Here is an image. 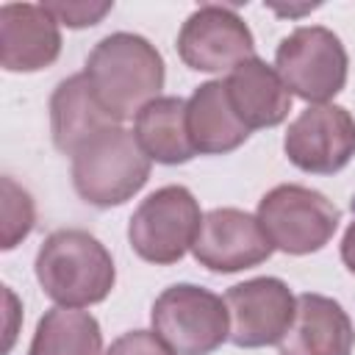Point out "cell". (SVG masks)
I'll return each instance as SVG.
<instances>
[{
  "mask_svg": "<svg viewBox=\"0 0 355 355\" xmlns=\"http://www.w3.org/2000/svg\"><path fill=\"white\" fill-rule=\"evenodd\" d=\"M355 327L347 311L322 294H300L280 355H352Z\"/></svg>",
  "mask_w": 355,
  "mask_h": 355,
  "instance_id": "obj_13",
  "label": "cell"
},
{
  "mask_svg": "<svg viewBox=\"0 0 355 355\" xmlns=\"http://www.w3.org/2000/svg\"><path fill=\"white\" fill-rule=\"evenodd\" d=\"M42 8L61 25L67 28H89L97 25L114 3H69V0H55V3H42Z\"/></svg>",
  "mask_w": 355,
  "mask_h": 355,
  "instance_id": "obj_20",
  "label": "cell"
},
{
  "mask_svg": "<svg viewBox=\"0 0 355 355\" xmlns=\"http://www.w3.org/2000/svg\"><path fill=\"white\" fill-rule=\"evenodd\" d=\"M230 316V341L244 349L280 344L291 327L297 297L277 277H252L225 294Z\"/></svg>",
  "mask_w": 355,
  "mask_h": 355,
  "instance_id": "obj_10",
  "label": "cell"
},
{
  "mask_svg": "<svg viewBox=\"0 0 355 355\" xmlns=\"http://www.w3.org/2000/svg\"><path fill=\"white\" fill-rule=\"evenodd\" d=\"M136 139L150 161L186 164L194 158V144L186 122V100L155 97L136 116Z\"/></svg>",
  "mask_w": 355,
  "mask_h": 355,
  "instance_id": "obj_17",
  "label": "cell"
},
{
  "mask_svg": "<svg viewBox=\"0 0 355 355\" xmlns=\"http://www.w3.org/2000/svg\"><path fill=\"white\" fill-rule=\"evenodd\" d=\"M352 214H355V200H352ZM341 261L355 275V219L349 222V227H347V233L341 239Z\"/></svg>",
  "mask_w": 355,
  "mask_h": 355,
  "instance_id": "obj_22",
  "label": "cell"
},
{
  "mask_svg": "<svg viewBox=\"0 0 355 355\" xmlns=\"http://www.w3.org/2000/svg\"><path fill=\"white\" fill-rule=\"evenodd\" d=\"M275 244L261 227L258 216L239 208H214L202 216L194 239V258L211 272H241L263 263Z\"/></svg>",
  "mask_w": 355,
  "mask_h": 355,
  "instance_id": "obj_11",
  "label": "cell"
},
{
  "mask_svg": "<svg viewBox=\"0 0 355 355\" xmlns=\"http://www.w3.org/2000/svg\"><path fill=\"white\" fill-rule=\"evenodd\" d=\"M178 55L197 72H233L255 58V42L247 22L230 6H200L178 33Z\"/></svg>",
  "mask_w": 355,
  "mask_h": 355,
  "instance_id": "obj_8",
  "label": "cell"
},
{
  "mask_svg": "<svg viewBox=\"0 0 355 355\" xmlns=\"http://www.w3.org/2000/svg\"><path fill=\"white\" fill-rule=\"evenodd\" d=\"M225 92H227V100H230L236 116L250 130H255V128H275L291 111V92H288V86L283 83L277 69H272L261 58H250V61L239 64L227 75Z\"/></svg>",
  "mask_w": 355,
  "mask_h": 355,
  "instance_id": "obj_14",
  "label": "cell"
},
{
  "mask_svg": "<svg viewBox=\"0 0 355 355\" xmlns=\"http://www.w3.org/2000/svg\"><path fill=\"white\" fill-rule=\"evenodd\" d=\"M275 67L288 92L313 105L327 103L347 83V50L341 39L322 25L291 31L277 44Z\"/></svg>",
  "mask_w": 355,
  "mask_h": 355,
  "instance_id": "obj_7",
  "label": "cell"
},
{
  "mask_svg": "<svg viewBox=\"0 0 355 355\" xmlns=\"http://www.w3.org/2000/svg\"><path fill=\"white\" fill-rule=\"evenodd\" d=\"M150 178V155L136 133L111 125L72 155L75 191L97 208L128 202Z\"/></svg>",
  "mask_w": 355,
  "mask_h": 355,
  "instance_id": "obj_3",
  "label": "cell"
},
{
  "mask_svg": "<svg viewBox=\"0 0 355 355\" xmlns=\"http://www.w3.org/2000/svg\"><path fill=\"white\" fill-rule=\"evenodd\" d=\"M6 302H8V327H6V344H3V352H8L11 344H14V324H11V319L17 316V300H14V294H11L8 286H6Z\"/></svg>",
  "mask_w": 355,
  "mask_h": 355,
  "instance_id": "obj_23",
  "label": "cell"
},
{
  "mask_svg": "<svg viewBox=\"0 0 355 355\" xmlns=\"http://www.w3.org/2000/svg\"><path fill=\"white\" fill-rule=\"evenodd\" d=\"M153 330L175 355H211L230 336V316L222 297L208 288L178 283L153 302Z\"/></svg>",
  "mask_w": 355,
  "mask_h": 355,
  "instance_id": "obj_4",
  "label": "cell"
},
{
  "mask_svg": "<svg viewBox=\"0 0 355 355\" xmlns=\"http://www.w3.org/2000/svg\"><path fill=\"white\" fill-rule=\"evenodd\" d=\"M103 333L92 313L78 308L47 311L33 333L28 355H100Z\"/></svg>",
  "mask_w": 355,
  "mask_h": 355,
  "instance_id": "obj_18",
  "label": "cell"
},
{
  "mask_svg": "<svg viewBox=\"0 0 355 355\" xmlns=\"http://www.w3.org/2000/svg\"><path fill=\"white\" fill-rule=\"evenodd\" d=\"M111 125L116 122L94 97L86 75H72L55 86L50 97V130L61 153L75 155L86 141Z\"/></svg>",
  "mask_w": 355,
  "mask_h": 355,
  "instance_id": "obj_15",
  "label": "cell"
},
{
  "mask_svg": "<svg viewBox=\"0 0 355 355\" xmlns=\"http://www.w3.org/2000/svg\"><path fill=\"white\" fill-rule=\"evenodd\" d=\"M200 225L202 216L194 194L186 186H164L133 211L128 241L139 258L166 266L194 247Z\"/></svg>",
  "mask_w": 355,
  "mask_h": 355,
  "instance_id": "obj_5",
  "label": "cell"
},
{
  "mask_svg": "<svg viewBox=\"0 0 355 355\" xmlns=\"http://www.w3.org/2000/svg\"><path fill=\"white\" fill-rule=\"evenodd\" d=\"M3 186V202H0V219H3V239H0V247L3 250H14L31 230H33V222H36V208H33V200L31 194L14 183V178H3L0 180Z\"/></svg>",
  "mask_w": 355,
  "mask_h": 355,
  "instance_id": "obj_19",
  "label": "cell"
},
{
  "mask_svg": "<svg viewBox=\"0 0 355 355\" xmlns=\"http://www.w3.org/2000/svg\"><path fill=\"white\" fill-rule=\"evenodd\" d=\"M83 75L108 116L125 122L164 89V58L144 36L111 33L94 44Z\"/></svg>",
  "mask_w": 355,
  "mask_h": 355,
  "instance_id": "obj_1",
  "label": "cell"
},
{
  "mask_svg": "<svg viewBox=\"0 0 355 355\" xmlns=\"http://www.w3.org/2000/svg\"><path fill=\"white\" fill-rule=\"evenodd\" d=\"M36 280L61 308L103 302L116 280L108 250L86 230H55L36 252Z\"/></svg>",
  "mask_w": 355,
  "mask_h": 355,
  "instance_id": "obj_2",
  "label": "cell"
},
{
  "mask_svg": "<svg viewBox=\"0 0 355 355\" xmlns=\"http://www.w3.org/2000/svg\"><path fill=\"white\" fill-rule=\"evenodd\" d=\"M105 355H175L155 333L147 330H130L125 336H119Z\"/></svg>",
  "mask_w": 355,
  "mask_h": 355,
  "instance_id": "obj_21",
  "label": "cell"
},
{
  "mask_svg": "<svg viewBox=\"0 0 355 355\" xmlns=\"http://www.w3.org/2000/svg\"><path fill=\"white\" fill-rule=\"evenodd\" d=\"M61 53L58 22L33 3L0 6V64L6 72H36Z\"/></svg>",
  "mask_w": 355,
  "mask_h": 355,
  "instance_id": "obj_12",
  "label": "cell"
},
{
  "mask_svg": "<svg viewBox=\"0 0 355 355\" xmlns=\"http://www.w3.org/2000/svg\"><path fill=\"white\" fill-rule=\"evenodd\" d=\"M186 122L194 150L205 155L230 153L250 136V128L236 116L227 100L225 80H208L194 89V94L186 100Z\"/></svg>",
  "mask_w": 355,
  "mask_h": 355,
  "instance_id": "obj_16",
  "label": "cell"
},
{
  "mask_svg": "<svg viewBox=\"0 0 355 355\" xmlns=\"http://www.w3.org/2000/svg\"><path fill=\"white\" fill-rule=\"evenodd\" d=\"M283 150L288 161L311 175H333L355 155V119L333 103L308 105L286 130Z\"/></svg>",
  "mask_w": 355,
  "mask_h": 355,
  "instance_id": "obj_9",
  "label": "cell"
},
{
  "mask_svg": "<svg viewBox=\"0 0 355 355\" xmlns=\"http://www.w3.org/2000/svg\"><path fill=\"white\" fill-rule=\"evenodd\" d=\"M338 208L319 191L297 183H283L266 191L258 202V222L269 241L288 255H308L322 250L336 227Z\"/></svg>",
  "mask_w": 355,
  "mask_h": 355,
  "instance_id": "obj_6",
  "label": "cell"
}]
</instances>
